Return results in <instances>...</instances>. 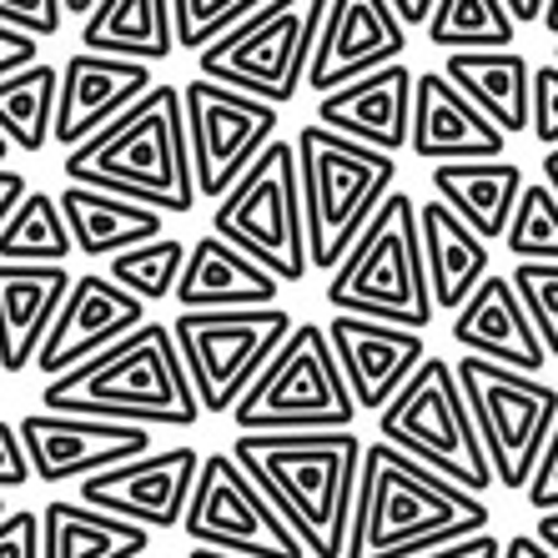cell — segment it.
Here are the masks:
<instances>
[{"instance_id": "obj_1", "label": "cell", "mask_w": 558, "mask_h": 558, "mask_svg": "<svg viewBox=\"0 0 558 558\" xmlns=\"http://www.w3.org/2000/svg\"><path fill=\"white\" fill-rule=\"evenodd\" d=\"M367 442L352 428L332 433H236L232 458L252 473L267 504L312 558H348L352 508Z\"/></svg>"}, {"instance_id": "obj_2", "label": "cell", "mask_w": 558, "mask_h": 558, "mask_svg": "<svg viewBox=\"0 0 558 558\" xmlns=\"http://www.w3.org/2000/svg\"><path fill=\"white\" fill-rule=\"evenodd\" d=\"M494 508L392 442H367L348 558H428L488 533Z\"/></svg>"}, {"instance_id": "obj_3", "label": "cell", "mask_w": 558, "mask_h": 558, "mask_svg": "<svg viewBox=\"0 0 558 558\" xmlns=\"http://www.w3.org/2000/svg\"><path fill=\"white\" fill-rule=\"evenodd\" d=\"M46 413L106 417L131 428H196L202 398L167 323H146L111 352L40 388Z\"/></svg>"}, {"instance_id": "obj_4", "label": "cell", "mask_w": 558, "mask_h": 558, "mask_svg": "<svg viewBox=\"0 0 558 558\" xmlns=\"http://www.w3.org/2000/svg\"><path fill=\"white\" fill-rule=\"evenodd\" d=\"M61 171L71 186L117 192L161 211V217H186L202 192H196V171H192L182 86L161 81L136 111H126L96 142L65 156Z\"/></svg>"}, {"instance_id": "obj_5", "label": "cell", "mask_w": 558, "mask_h": 558, "mask_svg": "<svg viewBox=\"0 0 558 558\" xmlns=\"http://www.w3.org/2000/svg\"><path fill=\"white\" fill-rule=\"evenodd\" d=\"M298 167L302 196H307V247L317 272H338L357 236L373 227V217L388 207L398 182V156L373 151L363 142H348L327 126L298 131Z\"/></svg>"}, {"instance_id": "obj_6", "label": "cell", "mask_w": 558, "mask_h": 558, "mask_svg": "<svg viewBox=\"0 0 558 558\" xmlns=\"http://www.w3.org/2000/svg\"><path fill=\"white\" fill-rule=\"evenodd\" d=\"M327 307L348 317H373V323L413 327L428 332L433 312V282H428V252H423V221L417 202L408 192H392L388 207L373 217L357 247L348 252L338 272L327 277Z\"/></svg>"}, {"instance_id": "obj_7", "label": "cell", "mask_w": 558, "mask_h": 558, "mask_svg": "<svg viewBox=\"0 0 558 558\" xmlns=\"http://www.w3.org/2000/svg\"><path fill=\"white\" fill-rule=\"evenodd\" d=\"M377 438L442 473L458 488H468V494L483 498L488 488H498L468 392L458 383V363H448V357H428L413 373V383L377 413Z\"/></svg>"}, {"instance_id": "obj_8", "label": "cell", "mask_w": 558, "mask_h": 558, "mask_svg": "<svg viewBox=\"0 0 558 558\" xmlns=\"http://www.w3.org/2000/svg\"><path fill=\"white\" fill-rule=\"evenodd\" d=\"M327 5L332 0H267L257 15L211 40L196 56V71L217 86H232V92L257 96L282 111L287 101H298L302 81H307Z\"/></svg>"}, {"instance_id": "obj_9", "label": "cell", "mask_w": 558, "mask_h": 558, "mask_svg": "<svg viewBox=\"0 0 558 558\" xmlns=\"http://www.w3.org/2000/svg\"><path fill=\"white\" fill-rule=\"evenodd\" d=\"M357 398L348 388L327 327L298 323L267 373L252 383V392L232 408L236 433H332L352 428Z\"/></svg>"}, {"instance_id": "obj_10", "label": "cell", "mask_w": 558, "mask_h": 558, "mask_svg": "<svg viewBox=\"0 0 558 558\" xmlns=\"http://www.w3.org/2000/svg\"><path fill=\"white\" fill-rule=\"evenodd\" d=\"M211 232L262 262L277 282H302L312 272L307 196H302L298 142H272L262 161L217 202Z\"/></svg>"}, {"instance_id": "obj_11", "label": "cell", "mask_w": 558, "mask_h": 558, "mask_svg": "<svg viewBox=\"0 0 558 558\" xmlns=\"http://www.w3.org/2000/svg\"><path fill=\"white\" fill-rule=\"evenodd\" d=\"M458 383L468 392V408H473V423H478L483 453H488L498 488L529 494L533 473H538L558 428V388L533 373L488 363V357H468V352L458 363Z\"/></svg>"}, {"instance_id": "obj_12", "label": "cell", "mask_w": 558, "mask_h": 558, "mask_svg": "<svg viewBox=\"0 0 558 558\" xmlns=\"http://www.w3.org/2000/svg\"><path fill=\"white\" fill-rule=\"evenodd\" d=\"M177 348L186 357L192 388L202 398V413L227 417L252 392L267 363L298 332L287 307H247V312H182L177 323Z\"/></svg>"}, {"instance_id": "obj_13", "label": "cell", "mask_w": 558, "mask_h": 558, "mask_svg": "<svg viewBox=\"0 0 558 558\" xmlns=\"http://www.w3.org/2000/svg\"><path fill=\"white\" fill-rule=\"evenodd\" d=\"M182 529L192 538V548H221V554L236 558H307L302 538L267 504V494L232 458V448L202 458Z\"/></svg>"}, {"instance_id": "obj_14", "label": "cell", "mask_w": 558, "mask_h": 558, "mask_svg": "<svg viewBox=\"0 0 558 558\" xmlns=\"http://www.w3.org/2000/svg\"><path fill=\"white\" fill-rule=\"evenodd\" d=\"M186 101V142H192L196 192L221 202L242 177L262 161V151L277 142V106L242 96L232 86L196 76L182 86Z\"/></svg>"}, {"instance_id": "obj_15", "label": "cell", "mask_w": 558, "mask_h": 558, "mask_svg": "<svg viewBox=\"0 0 558 558\" xmlns=\"http://www.w3.org/2000/svg\"><path fill=\"white\" fill-rule=\"evenodd\" d=\"M196 473H202V453H196L192 442L156 448V453L136 458V463H121L111 473L86 478L81 483V504L101 508V513H117V519L136 523L146 533H171L186 523Z\"/></svg>"}, {"instance_id": "obj_16", "label": "cell", "mask_w": 558, "mask_h": 558, "mask_svg": "<svg viewBox=\"0 0 558 558\" xmlns=\"http://www.w3.org/2000/svg\"><path fill=\"white\" fill-rule=\"evenodd\" d=\"M21 438H26L31 468L40 483H61L71 478H96L111 473L121 463L156 453L151 448V428H131V423H106V417H71V413H26L21 417Z\"/></svg>"}, {"instance_id": "obj_17", "label": "cell", "mask_w": 558, "mask_h": 558, "mask_svg": "<svg viewBox=\"0 0 558 558\" xmlns=\"http://www.w3.org/2000/svg\"><path fill=\"white\" fill-rule=\"evenodd\" d=\"M408 51V26L392 11V0H332L307 65V92L327 96L352 81L373 76L383 65H398Z\"/></svg>"}, {"instance_id": "obj_18", "label": "cell", "mask_w": 558, "mask_h": 558, "mask_svg": "<svg viewBox=\"0 0 558 558\" xmlns=\"http://www.w3.org/2000/svg\"><path fill=\"white\" fill-rule=\"evenodd\" d=\"M142 327H146L142 298H131L126 287H117L106 272H81L76 282H71V298H65L36 367L46 373V383H56V377L86 367L92 357L111 352L117 342H126L131 332H142Z\"/></svg>"}, {"instance_id": "obj_19", "label": "cell", "mask_w": 558, "mask_h": 558, "mask_svg": "<svg viewBox=\"0 0 558 558\" xmlns=\"http://www.w3.org/2000/svg\"><path fill=\"white\" fill-rule=\"evenodd\" d=\"M156 86L161 81H151V65L142 61H121V56H96V51L65 56L61 106H56V146H65V156L81 151L106 126H117L126 111H136Z\"/></svg>"}, {"instance_id": "obj_20", "label": "cell", "mask_w": 558, "mask_h": 558, "mask_svg": "<svg viewBox=\"0 0 558 558\" xmlns=\"http://www.w3.org/2000/svg\"><path fill=\"white\" fill-rule=\"evenodd\" d=\"M327 338H332V352H338L342 373H348L352 398L367 413H383L413 383L417 367L428 363V338L413 332V327H392V323L338 312L327 323Z\"/></svg>"}, {"instance_id": "obj_21", "label": "cell", "mask_w": 558, "mask_h": 558, "mask_svg": "<svg viewBox=\"0 0 558 558\" xmlns=\"http://www.w3.org/2000/svg\"><path fill=\"white\" fill-rule=\"evenodd\" d=\"M413 92L417 76L408 65H383L342 92L317 96V126L398 156L403 146H413Z\"/></svg>"}, {"instance_id": "obj_22", "label": "cell", "mask_w": 558, "mask_h": 558, "mask_svg": "<svg viewBox=\"0 0 558 558\" xmlns=\"http://www.w3.org/2000/svg\"><path fill=\"white\" fill-rule=\"evenodd\" d=\"M413 156L433 167L453 161H504L508 136L458 92L442 71H423L413 92Z\"/></svg>"}, {"instance_id": "obj_23", "label": "cell", "mask_w": 558, "mask_h": 558, "mask_svg": "<svg viewBox=\"0 0 558 558\" xmlns=\"http://www.w3.org/2000/svg\"><path fill=\"white\" fill-rule=\"evenodd\" d=\"M453 342L468 357H488V363H504L513 373H544L548 348L533 327L529 307L519 302L513 282L504 272H494L488 282L453 312Z\"/></svg>"}, {"instance_id": "obj_24", "label": "cell", "mask_w": 558, "mask_h": 558, "mask_svg": "<svg viewBox=\"0 0 558 558\" xmlns=\"http://www.w3.org/2000/svg\"><path fill=\"white\" fill-rule=\"evenodd\" d=\"M76 277L65 267H15L0 262V373L15 377L40 357Z\"/></svg>"}, {"instance_id": "obj_25", "label": "cell", "mask_w": 558, "mask_h": 558, "mask_svg": "<svg viewBox=\"0 0 558 558\" xmlns=\"http://www.w3.org/2000/svg\"><path fill=\"white\" fill-rule=\"evenodd\" d=\"M277 282L262 262L221 242L217 232L196 236L186 252V272L177 287V307L182 312H247V307H277Z\"/></svg>"}, {"instance_id": "obj_26", "label": "cell", "mask_w": 558, "mask_h": 558, "mask_svg": "<svg viewBox=\"0 0 558 558\" xmlns=\"http://www.w3.org/2000/svg\"><path fill=\"white\" fill-rule=\"evenodd\" d=\"M508 142L533 126V65L519 51H458L438 65Z\"/></svg>"}, {"instance_id": "obj_27", "label": "cell", "mask_w": 558, "mask_h": 558, "mask_svg": "<svg viewBox=\"0 0 558 558\" xmlns=\"http://www.w3.org/2000/svg\"><path fill=\"white\" fill-rule=\"evenodd\" d=\"M65 227L76 236V252L92 262H111L131 247H146L161 236V211L131 202L117 192H96V186H71L61 192Z\"/></svg>"}, {"instance_id": "obj_28", "label": "cell", "mask_w": 558, "mask_h": 558, "mask_svg": "<svg viewBox=\"0 0 558 558\" xmlns=\"http://www.w3.org/2000/svg\"><path fill=\"white\" fill-rule=\"evenodd\" d=\"M81 51L161 65L177 46V0H101L92 21H81Z\"/></svg>"}, {"instance_id": "obj_29", "label": "cell", "mask_w": 558, "mask_h": 558, "mask_svg": "<svg viewBox=\"0 0 558 558\" xmlns=\"http://www.w3.org/2000/svg\"><path fill=\"white\" fill-rule=\"evenodd\" d=\"M417 221H423V252H428V282H433V302L438 307H463L483 282H488V242H483L453 207H442L438 196L417 207Z\"/></svg>"}, {"instance_id": "obj_30", "label": "cell", "mask_w": 558, "mask_h": 558, "mask_svg": "<svg viewBox=\"0 0 558 558\" xmlns=\"http://www.w3.org/2000/svg\"><path fill=\"white\" fill-rule=\"evenodd\" d=\"M523 167L519 161H453V167H433V192L442 207H453L458 217L483 236H508V221L519 211L523 196Z\"/></svg>"}, {"instance_id": "obj_31", "label": "cell", "mask_w": 558, "mask_h": 558, "mask_svg": "<svg viewBox=\"0 0 558 558\" xmlns=\"http://www.w3.org/2000/svg\"><path fill=\"white\" fill-rule=\"evenodd\" d=\"M40 544L46 558H146L151 533L92 504L56 498L40 508Z\"/></svg>"}, {"instance_id": "obj_32", "label": "cell", "mask_w": 558, "mask_h": 558, "mask_svg": "<svg viewBox=\"0 0 558 558\" xmlns=\"http://www.w3.org/2000/svg\"><path fill=\"white\" fill-rule=\"evenodd\" d=\"M56 106H61V71L31 65L21 76L0 81V136L15 151H46L56 142Z\"/></svg>"}, {"instance_id": "obj_33", "label": "cell", "mask_w": 558, "mask_h": 558, "mask_svg": "<svg viewBox=\"0 0 558 558\" xmlns=\"http://www.w3.org/2000/svg\"><path fill=\"white\" fill-rule=\"evenodd\" d=\"M71 252H76V236L65 227L61 196L51 192H31L0 232V262H15V267H65Z\"/></svg>"}, {"instance_id": "obj_34", "label": "cell", "mask_w": 558, "mask_h": 558, "mask_svg": "<svg viewBox=\"0 0 558 558\" xmlns=\"http://www.w3.org/2000/svg\"><path fill=\"white\" fill-rule=\"evenodd\" d=\"M513 15L504 0H438L428 21V46L458 56V51H513Z\"/></svg>"}, {"instance_id": "obj_35", "label": "cell", "mask_w": 558, "mask_h": 558, "mask_svg": "<svg viewBox=\"0 0 558 558\" xmlns=\"http://www.w3.org/2000/svg\"><path fill=\"white\" fill-rule=\"evenodd\" d=\"M186 252L177 236H156L146 247H131L121 257L106 262V277L117 287H126L131 298L142 302H167L177 298V287H182V272H186Z\"/></svg>"}, {"instance_id": "obj_36", "label": "cell", "mask_w": 558, "mask_h": 558, "mask_svg": "<svg viewBox=\"0 0 558 558\" xmlns=\"http://www.w3.org/2000/svg\"><path fill=\"white\" fill-rule=\"evenodd\" d=\"M504 242L513 262H558V196L548 186H523Z\"/></svg>"}, {"instance_id": "obj_37", "label": "cell", "mask_w": 558, "mask_h": 558, "mask_svg": "<svg viewBox=\"0 0 558 558\" xmlns=\"http://www.w3.org/2000/svg\"><path fill=\"white\" fill-rule=\"evenodd\" d=\"M262 5L267 0H177V46L202 56L211 40H221L232 26H242Z\"/></svg>"}, {"instance_id": "obj_38", "label": "cell", "mask_w": 558, "mask_h": 558, "mask_svg": "<svg viewBox=\"0 0 558 558\" xmlns=\"http://www.w3.org/2000/svg\"><path fill=\"white\" fill-rule=\"evenodd\" d=\"M508 282L529 307L548 357H558V262H519V267H508Z\"/></svg>"}, {"instance_id": "obj_39", "label": "cell", "mask_w": 558, "mask_h": 558, "mask_svg": "<svg viewBox=\"0 0 558 558\" xmlns=\"http://www.w3.org/2000/svg\"><path fill=\"white\" fill-rule=\"evenodd\" d=\"M0 26L46 40L65 26V0H0Z\"/></svg>"}, {"instance_id": "obj_40", "label": "cell", "mask_w": 558, "mask_h": 558, "mask_svg": "<svg viewBox=\"0 0 558 558\" xmlns=\"http://www.w3.org/2000/svg\"><path fill=\"white\" fill-rule=\"evenodd\" d=\"M529 136L544 151L558 146V65H533V126Z\"/></svg>"}, {"instance_id": "obj_41", "label": "cell", "mask_w": 558, "mask_h": 558, "mask_svg": "<svg viewBox=\"0 0 558 558\" xmlns=\"http://www.w3.org/2000/svg\"><path fill=\"white\" fill-rule=\"evenodd\" d=\"M0 558H46L40 508H11V519L0 523Z\"/></svg>"}, {"instance_id": "obj_42", "label": "cell", "mask_w": 558, "mask_h": 558, "mask_svg": "<svg viewBox=\"0 0 558 558\" xmlns=\"http://www.w3.org/2000/svg\"><path fill=\"white\" fill-rule=\"evenodd\" d=\"M31 478H36V468H31L26 438H21V423H5V417H0V494L26 488Z\"/></svg>"}, {"instance_id": "obj_43", "label": "cell", "mask_w": 558, "mask_h": 558, "mask_svg": "<svg viewBox=\"0 0 558 558\" xmlns=\"http://www.w3.org/2000/svg\"><path fill=\"white\" fill-rule=\"evenodd\" d=\"M31 65H40V40L15 26H0V81L21 76Z\"/></svg>"}, {"instance_id": "obj_44", "label": "cell", "mask_w": 558, "mask_h": 558, "mask_svg": "<svg viewBox=\"0 0 558 558\" xmlns=\"http://www.w3.org/2000/svg\"><path fill=\"white\" fill-rule=\"evenodd\" d=\"M523 498H529V508H538V513H558V428H554V442H548L544 463H538V473H533Z\"/></svg>"}, {"instance_id": "obj_45", "label": "cell", "mask_w": 558, "mask_h": 558, "mask_svg": "<svg viewBox=\"0 0 558 558\" xmlns=\"http://www.w3.org/2000/svg\"><path fill=\"white\" fill-rule=\"evenodd\" d=\"M31 192H36V186L26 182V171L0 167V232H5V221L15 217V207H21V202H26Z\"/></svg>"}, {"instance_id": "obj_46", "label": "cell", "mask_w": 558, "mask_h": 558, "mask_svg": "<svg viewBox=\"0 0 558 558\" xmlns=\"http://www.w3.org/2000/svg\"><path fill=\"white\" fill-rule=\"evenodd\" d=\"M428 558H504V544L494 533H478V538H463V544L442 548V554H428Z\"/></svg>"}, {"instance_id": "obj_47", "label": "cell", "mask_w": 558, "mask_h": 558, "mask_svg": "<svg viewBox=\"0 0 558 558\" xmlns=\"http://www.w3.org/2000/svg\"><path fill=\"white\" fill-rule=\"evenodd\" d=\"M504 558H558V554L548 544H538L533 533H513V538L504 544Z\"/></svg>"}, {"instance_id": "obj_48", "label": "cell", "mask_w": 558, "mask_h": 558, "mask_svg": "<svg viewBox=\"0 0 558 558\" xmlns=\"http://www.w3.org/2000/svg\"><path fill=\"white\" fill-rule=\"evenodd\" d=\"M392 11L403 15V26H423V31H428L433 11H438V0H392Z\"/></svg>"}, {"instance_id": "obj_49", "label": "cell", "mask_w": 558, "mask_h": 558, "mask_svg": "<svg viewBox=\"0 0 558 558\" xmlns=\"http://www.w3.org/2000/svg\"><path fill=\"white\" fill-rule=\"evenodd\" d=\"M508 15H513V26H538L548 15V0H504Z\"/></svg>"}, {"instance_id": "obj_50", "label": "cell", "mask_w": 558, "mask_h": 558, "mask_svg": "<svg viewBox=\"0 0 558 558\" xmlns=\"http://www.w3.org/2000/svg\"><path fill=\"white\" fill-rule=\"evenodd\" d=\"M533 538H538V544H548L558 554V513H538V523H533Z\"/></svg>"}, {"instance_id": "obj_51", "label": "cell", "mask_w": 558, "mask_h": 558, "mask_svg": "<svg viewBox=\"0 0 558 558\" xmlns=\"http://www.w3.org/2000/svg\"><path fill=\"white\" fill-rule=\"evenodd\" d=\"M544 186L558 196V146L554 151H544Z\"/></svg>"}, {"instance_id": "obj_52", "label": "cell", "mask_w": 558, "mask_h": 558, "mask_svg": "<svg viewBox=\"0 0 558 558\" xmlns=\"http://www.w3.org/2000/svg\"><path fill=\"white\" fill-rule=\"evenodd\" d=\"M101 0H65V15H76V21H92V11Z\"/></svg>"}, {"instance_id": "obj_53", "label": "cell", "mask_w": 558, "mask_h": 558, "mask_svg": "<svg viewBox=\"0 0 558 558\" xmlns=\"http://www.w3.org/2000/svg\"><path fill=\"white\" fill-rule=\"evenodd\" d=\"M544 31L558 40V0H548V15H544Z\"/></svg>"}, {"instance_id": "obj_54", "label": "cell", "mask_w": 558, "mask_h": 558, "mask_svg": "<svg viewBox=\"0 0 558 558\" xmlns=\"http://www.w3.org/2000/svg\"><path fill=\"white\" fill-rule=\"evenodd\" d=\"M186 558H236V554H221V548H192Z\"/></svg>"}, {"instance_id": "obj_55", "label": "cell", "mask_w": 558, "mask_h": 558, "mask_svg": "<svg viewBox=\"0 0 558 558\" xmlns=\"http://www.w3.org/2000/svg\"><path fill=\"white\" fill-rule=\"evenodd\" d=\"M11 151H15V146L5 142V136H0V167H5V156H11Z\"/></svg>"}, {"instance_id": "obj_56", "label": "cell", "mask_w": 558, "mask_h": 558, "mask_svg": "<svg viewBox=\"0 0 558 558\" xmlns=\"http://www.w3.org/2000/svg\"><path fill=\"white\" fill-rule=\"evenodd\" d=\"M5 519H11V508H5V498H0V523H5Z\"/></svg>"}, {"instance_id": "obj_57", "label": "cell", "mask_w": 558, "mask_h": 558, "mask_svg": "<svg viewBox=\"0 0 558 558\" xmlns=\"http://www.w3.org/2000/svg\"><path fill=\"white\" fill-rule=\"evenodd\" d=\"M554 65H558V46H554Z\"/></svg>"}, {"instance_id": "obj_58", "label": "cell", "mask_w": 558, "mask_h": 558, "mask_svg": "<svg viewBox=\"0 0 558 558\" xmlns=\"http://www.w3.org/2000/svg\"><path fill=\"white\" fill-rule=\"evenodd\" d=\"M0 377H5V373H0Z\"/></svg>"}]
</instances>
